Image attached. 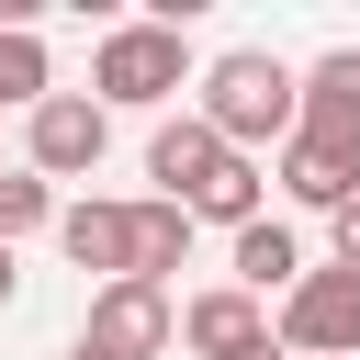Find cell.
<instances>
[{
  "label": "cell",
  "mask_w": 360,
  "mask_h": 360,
  "mask_svg": "<svg viewBox=\"0 0 360 360\" xmlns=\"http://www.w3.org/2000/svg\"><path fill=\"white\" fill-rule=\"evenodd\" d=\"M180 259H191V202H158V191H146V202H135V281L169 292Z\"/></svg>",
  "instance_id": "cell-12"
},
{
  "label": "cell",
  "mask_w": 360,
  "mask_h": 360,
  "mask_svg": "<svg viewBox=\"0 0 360 360\" xmlns=\"http://www.w3.org/2000/svg\"><path fill=\"white\" fill-rule=\"evenodd\" d=\"M56 248L101 281H135V202H68L56 214Z\"/></svg>",
  "instance_id": "cell-9"
},
{
  "label": "cell",
  "mask_w": 360,
  "mask_h": 360,
  "mask_svg": "<svg viewBox=\"0 0 360 360\" xmlns=\"http://www.w3.org/2000/svg\"><path fill=\"white\" fill-rule=\"evenodd\" d=\"M0 101H11V112H45V101H56V79H45V45H34V22H0Z\"/></svg>",
  "instance_id": "cell-13"
},
{
  "label": "cell",
  "mask_w": 360,
  "mask_h": 360,
  "mask_svg": "<svg viewBox=\"0 0 360 360\" xmlns=\"http://www.w3.org/2000/svg\"><path fill=\"white\" fill-rule=\"evenodd\" d=\"M270 180H281V191H292L304 214H326V225H338V214L360 202V158H349V146H326V135H292Z\"/></svg>",
  "instance_id": "cell-8"
},
{
  "label": "cell",
  "mask_w": 360,
  "mask_h": 360,
  "mask_svg": "<svg viewBox=\"0 0 360 360\" xmlns=\"http://www.w3.org/2000/svg\"><path fill=\"white\" fill-rule=\"evenodd\" d=\"M68 202H56V180L45 169H0V248H22L34 225H56Z\"/></svg>",
  "instance_id": "cell-14"
},
{
  "label": "cell",
  "mask_w": 360,
  "mask_h": 360,
  "mask_svg": "<svg viewBox=\"0 0 360 360\" xmlns=\"http://www.w3.org/2000/svg\"><path fill=\"white\" fill-rule=\"evenodd\" d=\"M22 146H34V169H45V180H90V169H101V146H112V112H101L90 90H56L45 112H22Z\"/></svg>",
  "instance_id": "cell-5"
},
{
  "label": "cell",
  "mask_w": 360,
  "mask_h": 360,
  "mask_svg": "<svg viewBox=\"0 0 360 360\" xmlns=\"http://www.w3.org/2000/svg\"><path fill=\"white\" fill-rule=\"evenodd\" d=\"M202 124L236 146V158H281L292 135H304V68H281L270 45H225L214 68H202Z\"/></svg>",
  "instance_id": "cell-1"
},
{
  "label": "cell",
  "mask_w": 360,
  "mask_h": 360,
  "mask_svg": "<svg viewBox=\"0 0 360 360\" xmlns=\"http://www.w3.org/2000/svg\"><path fill=\"white\" fill-rule=\"evenodd\" d=\"M11 292H22V270H11V248H0V304H11Z\"/></svg>",
  "instance_id": "cell-17"
},
{
  "label": "cell",
  "mask_w": 360,
  "mask_h": 360,
  "mask_svg": "<svg viewBox=\"0 0 360 360\" xmlns=\"http://www.w3.org/2000/svg\"><path fill=\"white\" fill-rule=\"evenodd\" d=\"M79 349H101V360H158V349H180V304H169L158 281H101Z\"/></svg>",
  "instance_id": "cell-3"
},
{
  "label": "cell",
  "mask_w": 360,
  "mask_h": 360,
  "mask_svg": "<svg viewBox=\"0 0 360 360\" xmlns=\"http://www.w3.org/2000/svg\"><path fill=\"white\" fill-rule=\"evenodd\" d=\"M259 338H281V315H270L259 292H236V281H214V292L180 304V349H202V360H236V349H259Z\"/></svg>",
  "instance_id": "cell-7"
},
{
  "label": "cell",
  "mask_w": 360,
  "mask_h": 360,
  "mask_svg": "<svg viewBox=\"0 0 360 360\" xmlns=\"http://www.w3.org/2000/svg\"><path fill=\"white\" fill-rule=\"evenodd\" d=\"M68 360H101V349H68Z\"/></svg>",
  "instance_id": "cell-18"
},
{
  "label": "cell",
  "mask_w": 360,
  "mask_h": 360,
  "mask_svg": "<svg viewBox=\"0 0 360 360\" xmlns=\"http://www.w3.org/2000/svg\"><path fill=\"white\" fill-rule=\"evenodd\" d=\"M259 180H270V169H259V158H236V169L191 202V225H236V236H248V225H259Z\"/></svg>",
  "instance_id": "cell-15"
},
{
  "label": "cell",
  "mask_w": 360,
  "mask_h": 360,
  "mask_svg": "<svg viewBox=\"0 0 360 360\" xmlns=\"http://www.w3.org/2000/svg\"><path fill=\"white\" fill-rule=\"evenodd\" d=\"M225 169H236V146H225L202 112H169V124L146 135V180H158V202H202Z\"/></svg>",
  "instance_id": "cell-6"
},
{
  "label": "cell",
  "mask_w": 360,
  "mask_h": 360,
  "mask_svg": "<svg viewBox=\"0 0 360 360\" xmlns=\"http://www.w3.org/2000/svg\"><path fill=\"white\" fill-rule=\"evenodd\" d=\"M338 270H360V202L338 214Z\"/></svg>",
  "instance_id": "cell-16"
},
{
  "label": "cell",
  "mask_w": 360,
  "mask_h": 360,
  "mask_svg": "<svg viewBox=\"0 0 360 360\" xmlns=\"http://www.w3.org/2000/svg\"><path fill=\"white\" fill-rule=\"evenodd\" d=\"M281 349L292 360H360V270H304V292L281 304Z\"/></svg>",
  "instance_id": "cell-4"
},
{
  "label": "cell",
  "mask_w": 360,
  "mask_h": 360,
  "mask_svg": "<svg viewBox=\"0 0 360 360\" xmlns=\"http://www.w3.org/2000/svg\"><path fill=\"white\" fill-rule=\"evenodd\" d=\"M304 135H326V146L360 158V45H326L304 68Z\"/></svg>",
  "instance_id": "cell-10"
},
{
  "label": "cell",
  "mask_w": 360,
  "mask_h": 360,
  "mask_svg": "<svg viewBox=\"0 0 360 360\" xmlns=\"http://www.w3.org/2000/svg\"><path fill=\"white\" fill-rule=\"evenodd\" d=\"M236 292H259V304H270V292H281V304H292V292H304V236H292V225H270V214H259V225H248V236H236Z\"/></svg>",
  "instance_id": "cell-11"
},
{
  "label": "cell",
  "mask_w": 360,
  "mask_h": 360,
  "mask_svg": "<svg viewBox=\"0 0 360 360\" xmlns=\"http://www.w3.org/2000/svg\"><path fill=\"white\" fill-rule=\"evenodd\" d=\"M169 90H191V34L180 22H112L90 56V101L101 112H158Z\"/></svg>",
  "instance_id": "cell-2"
}]
</instances>
